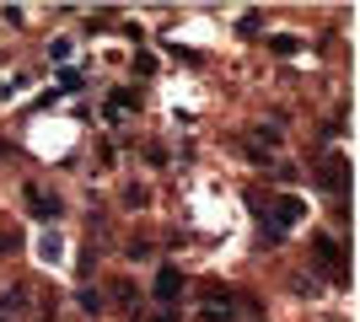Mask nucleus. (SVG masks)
Masks as SVG:
<instances>
[{"mask_svg": "<svg viewBox=\"0 0 360 322\" xmlns=\"http://www.w3.org/2000/svg\"><path fill=\"white\" fill-rule=\"evenodd\" d=\"M317 183L328 188V194H345V188H349V161H345V156H323V167H317Z\"/></svg>", "mask_w": 360, "mask_h": 322, "instance_id": "1", "label": "nucleus"}, {"mask_svg": "<svg viewBox=\"0 0 360 322\" xmlns=\"http://www.w3.org/2000/svg\"><path fill=\"white\" fill-rule=\"evenodd\" d=\"M312 258H317V269H323V274H345V253H339V242H333V236H317L312 242Z\"/></svg>", "mask_w": 360, "mask_h": 322, "instance_id": "2", "label": "nucleus"}, {"mask_svg": "<svg viewBox=\"0 0 360 322\" xmlns=\"http://www.w3.org/2000/svg\"><path fill=\"white\" fill-rule=\"evenodd\" d=\"M22 199H27V210H32V220H60V199L54 194H44V188H22Z\"/></svg>", "mask_w": 360, "mask_h": 322, "instance_id": "3", "label": "nucleus"}, {"mask_svg": "<svg viewBox=\"0 0 360 322\" xmlns=\"http://www.w3.org/2000/svg\"><path fill=\"white\" fill-rule=\"evenodd\" d=\"M150 295H156L162 307H172V301L183 295V274L172 269V263H162V274H156V290H150Z\"/></svg>", "mask_w": 360, "mask_h": 322, "instance_id": "4", "label": "nucleus"}, {"mask_svg": "<svg viewBox=\"0 0 360 322\" xmlns=\"http://www.w3.org/2000/svg\"><path fill=\"white\" fill-rule=\"evenodd\" d=\"M129 107H135V92H108V119H119V113H129Z\"/></svg>", "mask_w": 360, "mask_h": 322, "instance_id": "5", "label": "nucleus"}, {"mask_svg": "<svg viewBox=\"0 0 360 322\" xmlns=\"http://www.w3.org/2000/svg\"><path fill=\"white\" fill-rule=\"evenodd\" d=\"M269 48L280 54V60H290V54H301V38H290V32H274V38H269Z\"/></svg>", "mask_w": 360, "mask_h": 322, "instance_id": "6", "label": "nucleus"}, {"mask_svg": "<svg viewBox=\"0 0 360 322\" xmlns=\"http://www.w3.org/2000/svg\"><path fill=\"white\" fill-rule=\"evenodd\" d=\"M146 199H150V194H146V188H135V183H129V188H124V204H129V210H146Z\"/></svg>", "mask_w": 360, "mask_h": 322, "instance_id": "7", "label": "nucleus"}, {"mask_svg": "<svg viewBox=\"0 0 360 322\" xmlns=\"http://www.w3.org/2000/svg\"><path fill=\"white\" fill-rule=\"evenodd\" d=\"M11 307H22V290H0V311H11Z\"/></svg>", "mask_w": 360, "mask_h": 322, "instance_id": "8", "label": "nucleus"}, {"mask_svg": "<svg viewBox=\"0 0 360 322\" xmlns=\"http://www.w3.org/2000/svg\"><path fill=\"white\" fill-rule=\"evenodd\" d=\"M0 253H16V231H0Z\"/></svg>", "mask_w": 360, "mask_h": 322, "instance_id": "9", "label": "nucleus"}]
</instances>
